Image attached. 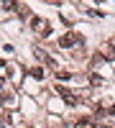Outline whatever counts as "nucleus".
<instances>
[{"instance_id": "1", "label": "nucleus", "mask_w": 115, "mask_h": 128, "mask_svg": "<svg viewBox=\"0 0 115 128\" xmlns=\"http://www.w3.org/2000/svg\"><path fill=\"white\" fill-rule=\"evenodd\" d=\"M56 92L61 95V100H64L67 105H79V102H82V98H79V95L69 92V90H64V87H56Z\"/></svg>"}, {"instance_id": "2", "label": "nucleus", "mask_w": 115, "mask_h": 128, "mask_svg": "<svg viewBox=\"0 0 115 128\" xmlns=\"http://www.w3.org/2000/svg\"><path fill=\"white\" fill-rule=\"evenodd\" d=\"M79 41H82V36H77V34H64L59 38V46L61 49H72L74 44H79Z\"/></svg>"}, {"instance_id": "3", "label": "nucleus", "mask_w": 115, "mask_h": 128, "mask_svg": "<svg viewBox=\"0 0 115 128\" xmlns=\"http://www.w3.org/2000/svg\"><path fill=\"white\" fill-rule=\"evenodd\" d=\"M100 56H102V59H108V62H115V46L110 44V41L100 46Z\"/></svg>"}, {"instance_id": "4", "label": "nucleus", "mask_w": 115, "mask_h": 128, "mask_svg": "<svg viewBox=\"0 0 115 128\" xmlns=\"http://www.w3.org/2000/svg\"><path fill=\"white\" fill-rule=\"evenodd\" d=\"M31 28L38 31V34H46V36H49V23H44L41 18H31Z\"/></svg>"}, {"instance_id": "5", "label": "nucleus", "mask_w": 115, "mask_h": 128, "mask_svg": "<svg viewBox=\"0 0 115 128\" xmlns=\"http://www.w3.org/2000/svg\"><path fill=\"white\" fill-rule=\"evenodd\" d=\"M28 74H31L33 80H44V67H33V69H31Z\"/></svg>"}, {"instance_id": "6", "label": "nucleus", "mask_w": 115, "mask_h": 128, "mask_svg": "<svg viewBox=\"0 0 115 128\" xmlns=\"http://www.w3.org/2000/svg\"><path fill=\"white\" fill-rule=\"evenodd\" d=\"M90 84H95V87L102 84V77H100V74H92V77H90Z\"/></svg>"}, {"instance_id": "7", "label": "nucleus", "mask_w": 115, "mask_h": 128, "mask_svg": "<svg viewBox=\"0 0 115 128\" xmlns=\"http://www.w3.org/2000/svg\"><path fill=\"white\" fill-rule=\"evenodd\" d=\"M56 77H59V80H72V74L64 72V69H59V72H56Z\"/></svg>"}, {"instance_id": "8", "label": "nucleus", "mask_w": 115, "mask_h": 128, "mask_svg": "<svg viewBox=\"0 0 115 128\" xmlns=\"http://www.w3.org/2000/svg\"><path fill=\"white\" fill-rule=\"evenodd\" d=\"M79 128H95V126H90V123H87V118H82V120H79Z\"/></svg>"}, {"instance_id": "9", "label": "nucleus", "mask_w": 115, "mask_h": 128, "mask_svg": "<svg viewBox=\"0 0 115 128\" xmlns=\"http://www.w3.org/2000/svg\"><path fill=\"white\" fill-rule=\"evenodd\" d=\"M8 100H10V98H8V92H5V95H3V92H0V105H5Z\"/></svg>"}, {"instance_id": "10", "label": "nucleus", "mask_w": 115, "mask_h": 128, "mask_svg": "<svg viewBox=\"0 0 115 128\" xmlns=\"http://www.w3.org/2000/svg\"><path fill=\"white\" fill-rule=\"evenodd\" d=\"M5 87V77H0V90H3Z\"/></svg>"}, {"instance_id": "11", "label": "nucleus", "mask_w": 115, "mask_h": 128, "mask_svg": "<svg viewBox=\"0 0 115 128\" xmlns=\"http://www.w3.org/2000/svg\"><path fill=\"white\" fill-rule=\"evenodd\" d=\"M3 67H5V62H3V59H0V69H3Z\"/></svg>"}]
</instances>
